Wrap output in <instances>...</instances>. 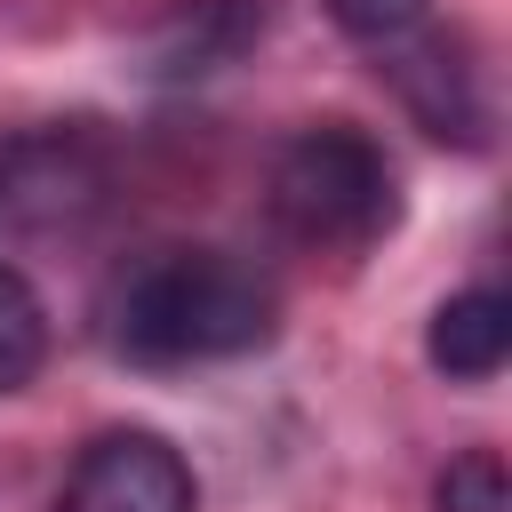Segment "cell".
<instances>
[{
    "instance_id": "6",
    "label": "cell",
    "mask_w": 512,
    "mask_h": 512,
    "mask_svg": "<svg viewBox=\"0 0 512 512\" xmlns=\"http://www.w3.org/2000/svg\"><path fill=\"white\" fill-rule=\"evenodd\" d=\"M264 24V0H176L152 32H144V72L152 80H200L216 64H232Z\"/></svg>"
},
{
    "instance_id": "8",
    "label": "cell",
    "mask_w": 512,
    "mask_h": 512,
    "mask_svg": "<svg viewBox=\"0 0 512 512\" xmlns=\"http://www.w3.org/2000/svg\"><path fill=\"white\" fill-rule=\"evenodd\" d=\"M48 360V304L16 264H0V392H24Z\"/></svg>"
},
{
    "instance_id": "10",
    "label": "cell",
    "mask_w": 512,
    "mask_h": 512,
    "mask_svg": "<svg viewBox=\"0 0 512 512\" xmlns=\"http://www.w3.org/2000/svg\"><path fill=\"white\" fill-rule=\"evenodd\" d=\"M336 16V32H352L360 48H392L424 24V0H320Z\"/></svg>"
},
{
    "instance_id": "2",
    "label": "cell",
    "mask_w": 512,
    "mask_h": 512,
    "mask_svg": "<svg viewBox=\"0 0 512 512\" xmlns=\"http://www.w3.org/2000/svg\"><path fill=\"white\" fill-rule=\"evenodd\" d=\"M272 224L296 248H368L392 224V168L352 120H312L272 160Z\"/></svg>"
},
{
    "instance_id": "1",
    "label": "cell",
    "mask_w": 512,
    "mask_h": 512,
    "mask_svg": "<svg viewBox=\"0 0 512 512\" xmlns=\"http://www.w3.org/2000/svg\"><path fill=\"white\" fill-rule=\"evenodd\" d=\"M280 296L232 248H152L104 296V344L136 368H192L272 344Z\"/></svg>"
},
{
    "instance_id": "4",
    "label": "cell",
    "mask_w": 512,
    "mask_h": 512,
    "mask_svg": "<svg viewBox=\"0 0 512 512\" xmlns=\"http://www.w3.org/2000/svg\"><path fill=\"white\" fill-rule=\"evenodd\" d=\"M192 464L160 432H104L80 448L56 512H192Z\"/></svg>"
},
{
    "instance_id": "3",
    "label": "cell",
    "mask_w": 512,
    "mask_h": 512,
    "mask_svg": "<svg viewBox=\"0 0 512 512\" xmlns=\"http://www.w3.org/2000/svg\"><path fill=\"white\" fill-rule=\"evenodd\" d=\"M112 192V168H104V144L88 128H24L0 144V224L8 232H80Z\"/></svg>"
},
{
    "instance_id": "9",
    "label": "cell",
    "mask_w": 512,
    "mask_h": 512,
    "mask_svg": "<svg viewBox=\"0 0 512 512\" xmlns=\"http://www.w3.org/2000/svg\"><path fill=\"white\" fill-rule=\"evenodd\" d=\"M504 504H512V488H504V456L496 448H464L432 480V512H504Z\"/></svg>"
},
{
    "instance_id": "5",
    "label": "cell",
    "mask_w": 512,
    "mask_h": 512,
    "mask_svg": "<svg viewBox=\"0 0 512 512\" xmlns=\"http://www.w3.org/2000/svg\"><path fill=\"white\" fill-rule=\"evenodd\" d=\"M392 64V88H400V104L432 128V136H456V144H480V128H488V112H480V88H472V64H464V48L448 40V32H408V40H392L384 48Z\"/></svg>"
},
{
    "instance_id": "7",
    "label": "cell",
    "mask_w": 512,
    "mask_h": 512,
    "mask_svg": "<svg viewBox=\"0 0 512 512\" xmlns=\"http://www.w3.org/2000/svg\"><path fill=\"white\" fill-rule=\"evenodd\" d=\"M424 352H432L440 376H456V384H488V376L504 368V352H512V304H504L496 288H464V296H448V304L432 312V328H424Z\"/></svg>"
}]
</instances>
